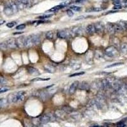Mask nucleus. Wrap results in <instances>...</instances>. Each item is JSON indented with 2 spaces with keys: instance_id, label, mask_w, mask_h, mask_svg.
<instances>
[{
  "instance_id": "7c9ffc66",
  "label": "nucleus",
  "mask_w": 127,
  "mask_h": 127,
  "mask_svg": "<svg viewBox=\"0 0 127 127\" xmlns=\"http://www.w3.org/2000/svg\"><path fill=\"white\" fill-rule=\"evenodd\" d=\"M26 28V25L25 24H20L17 26L16 27V29L17 30H22V29H24Z\"/></svg>"
},
{
  "instance_id": "dca6fc26",
  "label": "nucleus",
  "mask_w": 127,
  "mask_h": 127,
  "mask_svg": "<svg viewBox=\"0 0 127 127\" xmlns=\"http://www.w3.org/2000/svg\"><path fill=\"white\" fill-rule=\"evenodd\" d=\"M44 68L47 72H50V73H53L54 72H55V68L50 64H46L45 66H44Z\"/></svg>"
},
{
  "instance_id": "f704fd0d",
  "label": "nucleus",
  "mask_w": 127,
  "mask_h": 127,
  "mask_svg": "<svg viewBox=\"0 0 127 127\" xmlns=\"http://www.w3.org/2000/svg\"><path fill=\"white\" fill-rule=\"evenodd\" d=\"M116 126H117V127H125V123H123V121H120V122H119V123H118L117 124H116Z\"/></svg>"
},
{
  "instance_id": "a211bd4d",
  "label": "nucleus",
  "mask_w": 127,
  "mask_h": 127,
  "mask_svg": "<svg viewBox=\"0 0 127 127\" xmlns=\"http://www.w3.org/2000/svg\"><path fill=\"white\" fill-rule=\"evenodd\" d=\"M105 27H106V29H107V30L108 31L109 33H111V34L115 33L114 27H113V23H110V22H109L108 24H107Z\"/></svg>"
},
{
  "instance_id": "1a4fd4ad",
  "label": "nucleus",
  "mask_w": 127,
  "mask_h": 127,
  "mask_svg": "<svg viewBox=\"0 0 127 127\" xmlns=\"http://www.w3.org/2000/svg\"><path fill=\"white\" fill-rule=\"evenodd\" d=\"M94 26L96 33H102L105 29L104 25L102 22H97V23L94 24Z\"/></svg>"
},
{
  "instance_id": "c03bdc74",
  "label": "nucleus",
  "mask_w": 127,
  "mask_h": 127,
  "mask_svg": "<svg viewBox=\"0 0 127 127\" xmlns=\"http://www.w3.org/2000/svg\"><path fill=\"white\" fill-rule=\"evenodd\" d=\"M99 127V126H97V125H95V126H92V127Z\"/></svg>"
},
{
  "instance_id": "2eb2a0df",
  "label": "nucleus",
  "mask_w": 127,
  "mask_h": 127,
  "mask_svg": "<svg viewBox=\"0 0 127 127\" xmlns=\"http://www.w3.org/2000/svg\"><path fill=\"white\" fill-rule=\"evenodd\" d=\"M33 36V41L34 46V45H37L40 43L41 41V37L39 34H32Z\"/></svg>"
},
{
  "instance_id": "2f4dec72",
  "label": "nucleus",
  "mask_w": 127,
  "mask_h": 127,
  "mask_svg": "<svg viewBox=\"0 0 127 127\" xmlns=\"http://www.w3.org/2000/svg\"><path fill=\"white\" fill-rule=\"evenodd\" d=\"M123 63H121V62H118V63H114L112 64L111 65H109V66H107V67H115V66H120V65H123Z\"/></svg>"
},
{
  "instance_id": "6ab92c4d",
  "label": "nucleus",
  "mask_w": 127,
  "mask_h": 127,
  "mask_svg": "<svg viewBox=\"0 0 127 127\" xmlns=\"http://www.w3.org/2000/svg\"><path fill=\"white\" fill-rule=\"evenodd\" d=\"M120 51L124 55L127 54V43H122L120 46Z\"/></svg>"
},
{
  "instance_id": "9d476101",
  "label": "nucleus",
  "mask_w": 127,
  "mask_h": 127,
  "mask_svg": "<svg viewBox=\"0 0 127 127\" xmlns=\"http://www.w3.org/2000/svg\"><path fill=\"white\" fill-rule=\"evenodd\" d=\"M52 120V116L49 114H45L41 118H40V122L41 123H47L51 121Z\"/></svg>"
},
{
  "instance_id": "cd10ccee",
  "label": "nucleus",
  "mask_w": 127,
  "mask_h": 127,
  "mask_svg": "<svg viewBox=\"0 0 127 127\" xmlns=\"http://www.w3.org/2000/svg\"><path fill=\"white\" fill-rule=\"evenodd\" d=\"M16 24H17L16 22L13 21V22H8V23H7V26L8 27V28H12L13 27H14L15 26Z\"/></svg>"
},
{
  "instance_id": "ddd939ff",
  "label": "nucleus",
  "mask_w": 127,
  "mask_h": 127,
  "mask_svg": "<svg viewBox=\"0 0 127 127\" xmlns=\"http://www.w3.org/2000/svg\"><path fill=\"white\" fill-rule=\"evenodd\" d=\"M27 72L30 74L31 75H33V76H38V75H40L39 71L37 70V69L33 67H28L27 68Z\"/></svg>"
},
{
  "instance_id": "5701e85b",
  "label": "nucleus",
  "mask_w": 127,
  "mask_h": 127,
  "mask_svg": "<svg viewBox=\"0 0 127 127\" xmlns=\"http://www.w3.org/2000/svg\"><path fill=\"white\" fill-rule=\"evenodd\" d=\"M104 8H90L88 10H86L87 12H92V11H100L103 10Z\"/></svg>"
},
{
  "instance_id": "a878e982",
  "label": "nucleus",
  "mask_w": 127,
  "mask_h": 127,
  "mask_svg": "<svg viewBox=\"0 0 127 127\" xmlns=\"http://www.w3.org/2000/svg\"><path fill=\"white\" fill-rule=\"evenodd\" d=\"M50 78H34V79H32V81H48L50 80Z\"/></svg>"
},
{
  "instance_id": "4c0bfd02",
  "label": "nucleus",
  "mask_w": 127,
  "mask_h": 127,
  "mask_svg": "<svg viewBox=\"0 0 127 127\" xmlns=\"http://www.w3.org/2000/svg\"><path fill=\"white\" fill-rule=\"evenodd\" d=\"M113 3L115 5H118V4H120V0H112Z\"/></svg>"
},
{
  "instance_id": "4be33fe9",
  "label": "nucleus",
  "mask_w": 127,
  "mask_h": 127,
  "mask_svg": "<svg viewBox=\"0 0 127 127\" xmlns=\"http://www.w3.org/2000/svg\"><path fill=\"white\" fill-rule=\"evenodd\" d=\"M80 88L81 90H88L89 88V85H88L86 82L83 81L81 84H80Z\"/></svg>"
},
{
  "instance_id": "79ce46f5",
  "label": "nucleus",
  "mask_w": 127,
  "mask_h": 127,
  "mask_svg": "<svg viewBox=\"0 0 127 127\" xmlns=\"http://www.w3.org/2000/svg\"><path fill=\"white\" fill-rule=\"evenodd\" d=\"M4 23H5V20H0V26H1V25H2V24H3Z\"/></svg>"
},
{
  "instance_id": "20e7f679",
  "label": "nucleus",
  "mask_w": 127,
  "mask_h": 127,
  "mask_svg": "<svg viewBox=\"0 0 127 127\" xmlns=\"http://www.w3.org/2000/svg\"><path fill=\"white\" fill-rule=\"evenodd\" d=\"M95 103L96 104L97 107H98L99 109H102L105 105V101L103 97L99 96L95 99Z\"/></svg>"
},
{
  "instance_id": "c756f323",
  "label": "nucleus",
  "mask_w": 127,
  "mask_h": 127,
  "mask_svg": "<svg viewBox=\"0 0 127 127\" xmlns=\"http://www.w3.org/2000/svg\"><path fill=\"white\" fill-rule=\"evenodd\" d=\"M120 24L121 26V27H122L123 29L127 30V21H123V22H121Z\"/></svg>"
},
{
  "instance_id": "58836bf2",
  "label": "nucleus",
  "mask_w": 127,
  "mask_h": 127,
  "mask_svg": "<svg viewBox=\"0 0 127 127\" xmlns=\"http://www.w3.org/2000/svg\"><path fill=\"white\" fill-rule=\"evenodd\" d=\"M6 83V80L4 78H1L0 79V84H4Z\"/></svg>"
},
{
  "instance_id": "bb28decb",
  "label": "nucleus",
  "mask_w": 127,
  "mask_h": 127,
  "mask_svg": "<svg viewBox=\"0 0 127 127\" xmlns=\"http://www.w3.org/2000/svg\"><path fill=\"white\" fill-rule=\"evenodd\" d=\"M10 90V88L7 87V86H3V87L0 88V93H4V92H8Z\"/></svg>"
},
{
  "instance_id": "aec40b11",
  "label": "nucleus",
  "mask_w": 127,
  "mask_h": 127,
  "mask_svg": "<svg viewBox=\"0 0 127 127\" xmlns=\"http://www.w3.org/2000/svg\"><path fill=\"white\" fill-rule=\"evenodd\" d=\"M53 36H54V33L53 31H48L46 34V37L49 40H52L53 39Z\"/></svg>"
},
{
  "instance_id": "f03ea898",
  "label": "nucleus",
  "mask_w": 127,
  "mask_h": 127,
  "mask_svg": "<svg viewBox=\"0 0 127 127\" xmlns=\"http://www.w3.org/2000/svg\"><path fill=\"white\" fill-rule=\"evenodd\" d=\"M118 49L114 46H108L105 50V54L109 57H116L118 55Z\"/></svg>"
},
{
  "instance_id": "7ed1b4c3",
  "label": "nucleus",
  "mask_w": 127,
  "mask_h": 127,
  "mask_svg": "<svg viewBox=\"0 0 127 127\" xmlns=\"http://www.w3.org/2000/svg\"><path fill=\"white\" fill-rule=\"evenodd\" d=\"M57 36L60 39H67V38L72 37V34L71 30L66 29H63L59 31L57 33Z\"/></svg>"
},
{
  "instance_id": "423d86ee",
  "label": "nucleus",
  "mask_w": 127,
  "mask_h": 127,
  "mask_svg": "<svg viewBox=\"0 0 127 127\" xmlns=\"http://www.w3.org/2000/svg\"><path fill=\"white\" fill-rule=\"evenodd\" d=\"M79 81H75V82H73L71 85L70 88H69V93L71 95H72L75 93L76 91L77 88L79 86Z\"/></svg>"
},
{
  "instance_id": "a19ab883",
  "label": "nucleus",
  "mask_w": 127,
  "mask_h": 127,
  "mask_svg": "<svg viewBox=\"0 0 127 127\" xmlns=\"http://www.w3.org/2000/svg\"><path fill=\"white\" fill-rule=\"evenodd\" d=\"M86 0H76L75 3H83L84 1H85Z\"/></svg>"
},
{
  "instance_id": "f8f14e48",
  "label": "nucleus",
  "mask_w": 127,
  "mask_h": 127,
  "mask_svg": "<svg viewBox=\"0 0 127 127\" xmlns=\"http://www.w3.org/2000/svg\"><path fill=\"white\" fill-rule=\"evenodd\" d=\"M86 33H87L88 34H90V35H92V34H93L95 33H96L94 24H91L88 25L86 27Z\"/></svg>"
},
{
  "instance_id": "6e6552de",
  "label": "nucleus",
  "mask_w": 127,
  "mask_h": 127,
  "mask_svg": "<svg viewBox=\"0 0 127 127\" xmlns=\"http://www.w3.org/2000/svg\"><path fill=\"white\" fill-rule=\"evenodd\" d=\"M4 14L7 16H11L12 15H13V13H15L14 11H13V8H11V5L9 3L7 4V6L4 7Z\"/></svg>"
},
{
  "instance_id": "39448f33",
  "label": "nucleus",
  "mask_w": 127,
  "mask_h": 127,
  "mask_svg": "<svg viewBox=\"0 0 127 127\" xmlns=\"http://www.w3.org/2000/svg\"><path fill=\"white\" fill-rule=\"evenodd\" d=\"M7 44V48H10V49H15L18 48L17 45V43H16V39L14 38H10L8 40L5 41Z\"/></svg>"
},
{
  "instance_id": "0eeeda50",
  "label": "nucleus",
  "mask_w": 127,
  "mask_h": 127,
  "mask_svg": "<svg viewBox=\"0 0 127 127\" xmlns=\"http://www.w3.org/2000/svg\"><path fill=\"white\" fill-rule=\"evenodd\" d=\"M25 41H26V38L24 36H20L16 39V43L17 47L20 48H22L25 46Z\"/></svg>"
},
{
  "instance_id": "ea45409f",
  "label": "nucleus",
  "mask_w": 127,
  "mask_h": 127,
  "mask_svg": "<svg viewBox=\"0 0 127 127\" xmlns=\"http://www.w3.org/2000/svg\"><path fill=\"white\" fill-rule=\"evenodd\" d=\"M85 19V16H80V17H77V19H76L75 20H81V19Z\"/></svg>"
},
{
  "instance_id": "37998d69",
  "label": "nucleus",
  "mask_w": 127,
  "mask_h": 127,
  "mask_svg": "<svg viewBox=\"0 0 127 127\" xmlns=\"http://www.w3.org/2000/svg\"><path fill=\"white\" fill-rule=\"evenodd\" d=\"M22 33H23L22 32H19V33H13V34L14 35H16V34H22Z\"/></svg>"
},
{
  "instance_id": "f3484780",
  "label": "nucleus",
  "mask_w": 127,
  "mask_h": 127,
  "mask_svg": "<svg viewBox=\"0 0 127 127\" xmlns=\"http://www.w3.org/2000/svg\"><path fill=\"white\" fill-rule=\"evenodd\" d=\"M8 99L4 98H1L0 99V108H4L7 107L8 104Z\"/></svg>"
},
{
  "instance_id": "f257e3e1",
  "label": "nucleus",
  "mask_w": 127,
  "mask_h": 127,
  "mask_svg": "<svg viewBox=\"0 0 127 127\" xmlns=\"http://www.w3.org/2000/svg\"><path fill=\"white\" fill-rule=\"evenodd\" d=\"M25 94H26V92L24 91H19L14 93H11L10 95H9L8 101L9 102H11V103H16L18 102H20L24 100Z\"/></svg>"
},
{
  "instance_id": "473e14b6",
  "label": "nucleus",
  "mask_w": 127,
  "mask_h": 127,
  "mask_svg": "<svg viewBox=\"0 0 127 127\" xmlns=\"http://www.w3.org/2000/svg\"><path fill=\"white\" fill-rule=\"evenodd\" d=\"M85 74V72H76V73H75V74H72V75H70L69 76L70 77H73V76H81V75H83Z\"/></svg>"
},
{
  "instance_id": "412c9836",
  "label": "nucleus",
  "mask_w": 127,
  "mask_h": 127,
  "mask_svg": "<svg viewBox=\"0 0 127 127\" xmlns=\"http://www.w3.org/2000/svg\"><path fill=\"white\" fill-rule=\"evenodd\" d=\"M62 8H64V6H63L62 4H60V5H57V6H55V7H53L51 9L49 10V11H56L59 10H60Z\"/></svg>"
},
{
  "instance_id": "e433bc0d",
  "label": "nucleus",
  "mask_w": 127,
  "mask_h": 127,
  "mask_svg": "<svg viewBox=\"0 0 127 127\" xmlns=\"http://www.w3.org/2000/svg\"><path fill=\"white\" fill-rule=\"evenodd\" d=\"M67 14L68 16H69V17H72L73 15H74V13H73V12H72L71 10H67Z\"/></svg>"
},
{
  "instance_id": "c9c22d12",
  "label": "nucleus",
  "mask_w": 127,
  "mask_h": 127,
  "mask_svg": "<svg viewBox=\"0 0 127 127\" xmlns=\"http://www.w3.org/2000/svg\"><path fill=\"white\" fill-rule=\"evenodd\" d=\"M123 8V7H122V6L121 5V4H118V5H115L114 7H113V9L114 10H120V9Z\"/></svg>"
},
{
  "instance_id": "72a5a7b5",
  "label": "nucleus",
  "mask_w": 127,
  "mask_h": 127,
  "mask_svg": "<svg viewBox=\"0 0 127 127\" xmlns=\"http://www.w3.org/2000/svg\"><path fill=\"white\" fill-rule=\"evenodd\" d=\"M121 5L123 8H127V0H123Z\"/></svg>"
},
{
  "instance_id": "9b49d317",
  "label": "nucleus",
  "mask_w": 127,
  "mask_h": 127,
  "mask_svg": "<svg viewBox=\"0 0 127 127\" xmlns=\"http://www.w3.org/2000/svg\"><path fill=\"white\" fill-rule=\"evenodd\" d=\"M34 46L33 41V36L29 35V36L26 38V41H25V46L26 48H31L32 46Z\"/></svg>"
},
{
  "instance_id": "c85d7f7f",
  "label": "nucleus",
  "mask_w": 127,
  "mask_h": 127,
  "mask_svg": "<svg viewBox=\"0 0 127 127\" xmlns=\"http://www.w3.org/2000/svg\"><path fill=\"white\" fill-rule=\"evenodd\" d=\"M7 44L4 42H2V43H0V49H2V50H6L7 49Z\"/></svg>"
},
{
  "instance_id": "b1692460",
  "label": "nucleus",
  "mask_w": 127,
  "mask_h": 127,
  "mask_svg": "<svg viewBox=\"0 0 127 127\" xmlns=\"http://www.w3.org/2000/svg\"><path fill=\"white\" fill-rule=\"evenodd\" d=\"M52 14H48V15H44L40 16L38 17L39 19L40 20H44V19H48V18H50L51 17H52Z\"/></svg>"
},
{
  "instance_id": "393cba45",
  "label": "nucleus",
  "mask_w": 127,
  "mask_h": 127,
  "mask_svg": "<svg viewBox=\"0 0 127 127\" xmlns=\"http://www.w3.org/2000/svg\"><path fill=\"white\" fill-rule=\"evenodd\" d=\"M70 9L71 10H73V11H81V7H77V6H71V7H70Z\"/></svg>"
},
{
  "instance_id": "4468645a",
  "label": "nucleus",
  "mask_w": 127,
  "mask_h": 127,
  "mask_svg": "<svg viewBox=\"0 0 127 127\" xmlns=\"http://www.w3.org/2000/svg\"><path fill=\"white\" fill-rule=\"evenodd\" d=\"M71 66L73 68V69L75 70H78L79 68L81 67V62L77 60H73V61L71 63Z\"/></svg>"
}]
</instances>
